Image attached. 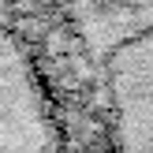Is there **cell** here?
<instances>
[{"mask_svg": "<svg viewBox=\"0 0 153 153\" xmlns=\"http://www.w3.org/2000/svg\"><path fill=\"white\" fill-rule=\"evenodd\" d=\"M90 4L97 7L101 19H112V26H116L120 37H127V34H134V30H142V26L153 22V0H90Z\"/></svg>", "mask_w": 153, "mask_h": 153, "instance_id": "obj_2", "label": "cell"}, {"mask_svg": "<svg viewBox=\"0 0 153 153\" xmlns=\"http://www.w3.org/2000/svg\"><path fill=\"white\" fill-rule=\"evenodd\" d=\"M105 75L120 153H153V22L112 45Z\"/></svg>", "mask_w": 153, "mask_h": 153, "instance_id": "obj_1", "label": "cell"}]
</instances>
